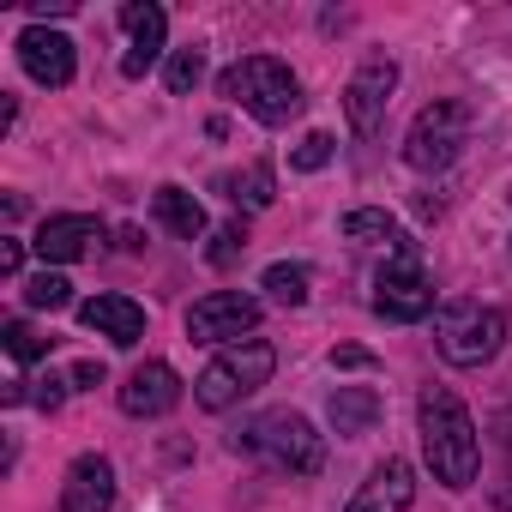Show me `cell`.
Here are the masks:
<instances>
[{
  "label": "cell",
  "mask_w": 512,
  "mask_h": 512,
  "mask_svg": "<svg viewBox=\"0 0 512 512\" xmlns=\"http://www.w3.org/2000/svg\"><path fill=\"white\" fill-rule=\"evenodd\" d=\"M19 67H25V79L31 85H43V91H61V85H73V73H79V49H73V37L67 31H49V25H31V31H19Z\"/></svg>",
  "instance_id": "10"
},
{
  "label": "cell",
  "mask_w": 512,
  "mask_h": 512,
  "mask_svg": "<svg viewBox=\"0 0 512 512\" xmlns=\"http://www.w3.org/2000/svg\"><path fill=\"white\" fill-rule=\"evenodd\" d=\"M0 344H7V356H13V362H37V356H49V344H55V338H43V332H37V326H25V320H7Z\"/></svg>",
  "instance_id": "24"
},
{
  "label": "cell",
  "mask_w": 512,
  "mask_h": 512,
  "mask_svg": "<svg viewBox=\"0 0 512 512\" xmlns=\"http://www.w3.org/2000/svg\"><path fill=\"white\" fill-rule=\"evenodd\" d=\"M97 241H103V217H91V211H55L31 235V247L43 253V266H55V272L85 260V253H97Z\"/></svg>",
  "instance_id": "11"
},
{
  "label": "cell",
  "mask_w": 512,
  "mask_h": 512,
  "mask_svg": "<svg viewBox=\"0 0 512 512\" xmlns=\"http://www.w3.org/2000/svg\"><path fill=\"white\" fill-rule=\"evenodd\" d=\"M344 241H356V247H386V253H410L416 241L404 235V223L392 217V211H380V205H362V211H344Z\"/></svg>",
  "instance_id": "18"
},
{
  "label": "cell",
  "mask_w": 512,
  "mask_h": 512,
  "mask_svg": "<svg viewBox=\"0 0 512 512\" xmlns=\"http://www.w3.org/2000/svg\"><path fill=\"white\" fill-rule=\"evenodd\" d=\"M416 434H422V464L434 470V482L464 494L482 470V440H476V422H470V410L452 386H422Z\"/></svg>",
  "instance_id": "1"
},
{
  "label": "cell",
  "mask_w": 512,
  "mask_h": 512,
  "mask_svg": "<svg viewBox=\"0 0 512 512\" xmlns=\"http://www.w3.org/2000/svg\"><path fill=\"white\" fill-rule=\"evenodd\" d=\"M332 157H338L332 133H308V139H302V145L290 151V169H296V175H320V169H326Z\"/></svg>",
  "instance_id": "26"
},
{
  "label": "cell",
  "mask_w": 512,
  "mask_h": 512,
  "mask_svg": "<svg viewBox=\"0 0 512 512\" xmlns=\"http://www.w3.org/2000/svg\"><path fill=\"white\" fill-rule=\"evenodd\" d=\"M217 97L253 115L260 127H290L302 115V79L278 55H241L217 73Z\"/></svg>",
  "instance_id": "3"
},
{
  "label": "cell",
  "mask_w": 512,
  "mask_h": 512,
  "mask_svg": "<svg viewBox=\"0 0 512 512\" xmlns=\"http://www.w3.org/2000/svg\"><path fill=\"white\" fill-rule=\"evenodd\" d=\"M217 193H223L229 205H241V211H266V205L278 199V181H272L266 163H241V169H223V175H217Z\"/></svg>",
  "instance_id": "20"
},
{
  "label": "cell",
  "mask_w": 512,
  "mask_h": 512,
  "mask_svg": "<svg viewBox=\"0 0 512 512\" xmlns=\"http://www.w3.org/2000/svg\"><path fill=\"white\" fill-rule=\"evenodd\" d=\"M121 31H127L121 73H127V79H145V73L163 61V43H169V13L157 7V0H127V7H121Z\"/></svg>",
  "instance_id": "12"
},
{
  "label": "cell",
  "mask_w": 512,
  "mask_h": 512,
  "mask_svg": "<svg viewBox=\"0 0 512 512\" xmlns=\"http://www.w3.org/2000/svg\"><path fill=\"white\" fill-rule=\"evenodd\" d=\"M392 91H398V61L392 55H368L350 85H344V121L356 139H374L386 127V109H392Z\"/></svg>",
  "instance_id": "9"
},
{
  "label": "cell",
  "mask_w": 512,
  "mask_h": 512,
  "mask_svg": "<svg viewBox=\"0 0 512 512\" xmlns=\"http://www.w3.org/2000/svg\"><path fill=\"white\" fill-rule=\"evenodd\" d=\"M434 272L422 266V253H386V266L374 272V314L392 326H416L434 314Z\"/></svg>",
  "instance_id": "7"
},
{
  "label": "cell",
  "mask_w": 512,
  "mask_h": 512,
  "mask_svg": "<svg viewBox=\"0 0 512 512\" xmlns=\"http://www.w3.org/2000/svg\"><path fill=\"white\" fill-rule=\"evenodd\" d=\"M61 512H115V464L103 452H79L61 476Z\"/></svg>",
  "instance_id": "15"
},
{
  "label": "cell",
  "mask_w": 512,
  "mask_h": 512,
  "mask_svg": "<svg viewBox=\"0 0 512 512\" xmlns=\"http://www.w3.org/2000/svg\"><path fill=\"white\" fill-rule=\"evenodd\" d=\"M410 500H416V470H410V458L386 452L362 476V488L344 500V512H410Z\"/></svg>",
  "instance_id": "13"
},
{
  "label": "cell",
  "mask_w": 512,
  "mask_h": 512,
  "mask_svg": "<svg viewBox=\"0 0 512 512\" xmlns=\"http://www.w3.org/2000/svg\"><path fill=\"white\" fill-rule=\"evenodd\" d=\"M272 368H278V350L266 344V338H247V344H229V350H217L211 362H205V374L193 380V404L199 410H235L241 398H253L266 380H272Z\"/></svg>",
  "instance_id": "4"
},
{
  "label": "cell",
  "mask_w": 512,
  "mask_h": 512,
  "mask_svg": "<svg viewBox=\"0 0 512 512\" xmlns=\"http://www.w3.org/2000/svg\"><path fill=\"white\" fill-rule=\"evenodd\" d=\"M332 368H374V356L356 350V344H344V350H332Z\"/></svg>",
  "instance_id": "30"
},
{
  "label": "cell",
  "mask_w": 512,
  "mask_h": 512,
  "mask_svg": "<svg viewBox=\"0 0 512 512\" xmlns=\"http://www.w3.org/2000/svg\"><path fill=\"white\" fill-rule=\"evenodd\" d=\"M241 253H247V229H241V217H235V223H223V229L211 235V247H205V260H211L217 272H229V266L241 260Z\"/></svg>",
  "instance_id": "25"
},
{
  "label": "cell",
  "mask_w": 512,
  "mask_h": 512,
  "mask_svg": "<svg viewBox=\"0 0 512 512\" xmlns=\"http://www.w3.org/2000/svg\"><path fill=\"white\" fill-rule=\"evenodd\" d=\"M31 386H37V392H31V404H37V410H61V404H67V392H73V380H67V374H43V380H31Z\"/></svg>",
  "instance_id": "27"
},
{
  "label": "cell",
  "mask_w": 512,
  "mask_h": 512,
  "mask_svg": "<svg viewBox=\"0 0 512 512\" xmlns=\"http://www.w3.org/2000/svg\"><path fill=\"white\" fill-rule=\"evenodd\" d=\"M73 302V284H67V272H55V266H43L37 278H25V308H43V314H61Z\"/></svg>",
  "instance_id": "22"
},
{
  "label": "cell",
  "mask_w": 512,
  "mask_h": 512,
  "mask_svg": "<svg viewBox=\"0 0 512 512\" xmlns=\"http://www.w3.org/2000/svg\"><path fill=\"white\" fill-rule=\"evenodd\" d=\"M434 344H440V356H446L452 368H482V362H494L500 344H506V308L470 302V296L440 302V314H434Z\"/></svg>",
  "instance_id": "5"
},
{
  "label": "cell",
  "mask_w": 512,
  "mask_h": 512,
  "mask_svg": "<svg viewBox=\"0 0 512 512\" xmlns=\"http://www.w3.org/2000/svg\"><path fill=\"white\" fill-rule=\"evenodd\" d=\"M260 290H266L278 308H308V296H314V272L296 266V260H278V266H266Z\"/></svg>",
  "instance_id": "21"
},
{
  "label": "cell",
  "mask_w": 512,
  "mask_h": 512,
  "mask_svg": "<svg viewBox=\"0 0 512 512\" xmlns=\"http://www.w3.org/2000/svg\"><path fill=\"white\" fill-rule=\"evenodd\" d=\"M464 145H470V103L434 97V103L410 121V133H404V163H410L416 175H446V169L464 157Z\"/></svg>",
  "instance_id": "6"
},
{
  "label": "cell",
  "mask_w": 512,
  "mask_h": 512,
  "mask_svg": "<svg viewBox=\"0 0 512 512\" xmlns=\"http://www.w3.org/2000/svg\"><path fill=\"white\" fill-rule=\"evenodd\" d=\"M79 326L97 332V338H109L115 350H133L145 338V308L133 296H85L79 302Z\"/></svg>",
  "instance_id": "16"
},
{
  "label": "cell",
  "mask_w": 512,
  "mask_h": 512,
  "mask_svg": "<svg viewBox=\"0 0 512 512\" xmlns=\"http://www.w3.org/2000/svg\"><path fill=\"white\" fill-rule=\"evenodd\" d=\"M229 452L253 458L272 476H320L326 470V434L302 416V410H260L253 422H241L229 434Z\"/></svg>",
  "instance_id": "2"
},
{
  "label": "cell",
  "mask_w": 512,
  "mask_h": 512,
  "mask_svg": "<svg viewBox=\"0 0 512 512\" xmlns=\"http://www.w3.org/2000/svg\"><path fill=\"white\" fill-rule=\"evenodd\" d=\"M181 404V374L169 362H139L127 380H121V410L133 422H157Z\"/></svg>",
  "instance_id": "14"
},
{
  "label": "cell",
  "mask_w": 512,
  "mask_h": 512,
  "mask_svg": "<svg viewBox=\"0 0 512 512\" xmlns=\"http://www.w3.org/2000/svg\"><path fill=\"white\" fill-rule=\"evenodd\" d=\"M326 416H332V434H338V440H362V434H374V422H380V392H374V386H338V392L326 398Z\"/></svg>",
  "instance_id": "17"
},
{
  "label": "cell",
  "mask_w": 512,
  "mask_h": 512,
  "mask_svg": "<svg viewBox=\"0 0 512 512\" xmlns=\"http://www.w3.org/2000/svg\"><path fill=\"white\" fill-rule=\"evenodd\" d=\"M260 296L247 290H211L187 308V338L193 344H211V350H229V344H247L253 332H260Z\"/></svg>",
  "instance_id": "8"
},
{
  "label": "cell",
  "mask_w": 512,
  "mask_h": 512,
  "mask_svg": "<svg viewBox=\"0 0 512 512\" xmlns=\"http://www.w3.org/2000/svg\"><path fill=\"white\" fill-rule=\"evenodd\" d=\"M205 79V49L193 43V49H175L169 61H163V85H169V97H193V85Z\"/></svg>",
  "instance_id": "23"
},
{
  "label": "cell",
  "mask_w": 512,
  "mask_h": 512,
  "mask_svg": "<svg viewBox=\"0 0 512 512\" xmlns=\"http://www.w3.org/2000/svg\"><path fill=\"white\" fill-rule=\"evenodd\" d=\"M151 217H157L175 241H199V235H205V205H199L187 187H175V181H163V187L151 193Z\"/></svg>",
  "instance_id": "19"
},
{
  "label": "cell",
  "mask_w": 512,
  "mask_h": 512,
  "mask_svg": "<svg viewBox=\"0 0 512 512\" xmlns=\"http://www.w3.org/2000/svg\"><path fill=\"white\" fill-rule=\"evenodd\" d=\"M67 380H73V392H91V386H103V362H73Z\"/></svg>",
  "instance_id": "29"
},
{
  "label": "cell",
  "mask_w": 512,
  "mask_h": 512,
  "mask_svg": "<svg viewBox=\"0 0 512 512\" xmlns=\"http://www.w3.org/2000/svg\"><path fill=\"white\" fill-rule=\"evenodd\" d=\"M0 272H7V278H19V272H25V241H19V235L0 241Z\"/></svg>",
  "instance_id": "28"
}]
</instances>
